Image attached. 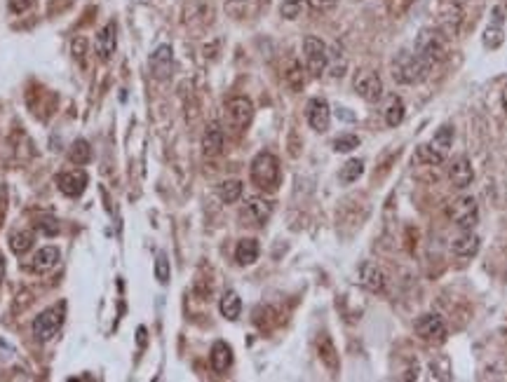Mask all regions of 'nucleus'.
<instances>
[{
	"mask_svg": "<svg viewBox=\"0 0 507 382\" xmlns=\"http://www.w3.org/2000/svg\"><path fill=\"white\" fill-rule=\"evenodd\" d=\"M432 66L416 57L413 52L402 50L392 59V78L399 85H420L423 80H428Z\"/></svg>",
	"mask_w": 507,
	"mask_h": 382,
	"instance_id": "obj_1",
	"label": "nucleus"
},
{
	"mask_svg": "<svg viewBox=\"0 0 507 382\" xmlns=\"http://www.w3.org/2000/svg\"><path fill=\"white\" fill-rule=\"evenodd\" d=\"M251 183L263 192H275L282 181V169H279V160L272 153H258L251 160L249 167Z\"/></svg>",
	"mask_w": 507,
	"mask_h": 382,
	"instance_id": "obj_2",
	"label": "nucleus"
},
{
	"mask_svg": "<svg viewBox=\"0 0 507 382\" xmlns=\"http://www.w3.org/2000/svg\"><path fill=\"white\" fill-rule=\"evenodd\" d=\"M413 55L435 66L446 59V38L437 29H420L413 43Z\"/></svg>",
	"mask_w": 507,
	"mask_h": 382,
	"instance_id": "obj_3",
	"label": "nucleus"
},
{
	"mask_svg": "<svg viewBox=\"0 0 507 382\" xmlns=\"http://www.w3.org/2000/svg\"><path fill=\"white\" fill-rule=\"evenodd\" d=\"M64 319H66V300H59L57 305L43 310L33 319V336H36V340H40V343H48V340H52L62 331Z\"/></svg>",
	"mask_w": 507,
	"mask_h": 382,
	"instance_id": "obj_4",
	"label": "nucleus"
},
{
	"mask_svg": "<svg viewBox=\"0 0 507 382\" xmlns=\"http://www.w3.org/2000/svg\"><path fill=\"white\" fill-rule=\"evenodd\" d=\"M449 213L451 223L460 227V230H475V225L479 223V206L477 199L472 195H460L449 204Z\"/></svg>",
	"mask_w": 507,
	"mask_h": 382,
	"instance_id": "obj_5",
	"label": "nucleus"
},
{
	"mask_svg": "<svg viewBox=\"0 0 507 382\" xmlns=\"http://www.w3.org/2000/svg\"><path fill=\"white\" fill-rule=\"evenodd\" d=\"M303 59H305V69L315 78H319L329 69V50H326V45L315 36H308L303 40Z\"/></svg>",
	"mask_w": 507,
	"mask_h": 382,
	"instance_id": "obj_6",
	"label": "nucleus"
},
{
	"mask_svg": "<svg viewBox=\"0 0 507 382\" xmlns=\"http://www.w3.org/2000/svg\"><path fill=\"white\" fill-rule=\"evenodd\" d=\"M352 90L357 92V97H362L366 104H378L383 99V80L378 78V73H373L369 69H362L355 73L352 78Z\"/></svg>",
	"mask_w": 507,
	"mask_h": 382,
	"instance_id": "obj_7",
	"label": "nucleus"
},
{
	"mask_svg": "<svg viewBox=\"0 0 507 382\" xmlns=\"http://www.w3.org/2000/svg\"><path fill=\"white\" fill-rule=\"evenodd\" d=\"M437 17V31L444 38H456L460 33V24H463V5L453 3V0H442Z\"/></svg>",
	"mask_w": 507,
	"mask_h": 382,
	"instance_id": "obj_8",
	"label": "nucleus"
},
{
	"mask_svg": "<svg viewBox=\"0 0 507 382\" xmlns=\"http://www.w3.org/2000/svg\"><path fill=\"white\" fill-rule=\"evenodd\" d=\"M416 336L428 345H439L446 340V324L435 312L420 314L416 319Z\"/></svg>",
	"mask_w": 507,
	"mask_h": 382,
	"instance_id": "obj_9",
	"label": "nucleus"
},
{
	"mask_svg": "<svg viewBox=\"0 0 507 382\" xmlns=\"http://www.w3.org/2000/svg\"><path fill=\"white\" fill-rule=\"evenodd\" d=\"M225 118L235 129H246L254 120V104L246 97H232L225 101Z\"/></svg>",
	"mask_w": 507,
	"mask_h": 382,
	"instance_id": "obj_10",
	"label": "nucleus"
},
{
	"mask_svg": "<svg viewBox=\"0 0 507 382\" xmlns=\"http://www.w3.org/2000/svg\"><path fill=\"white\" fill-rule=\"evenodd\" d=\"M305 120H308L310 129L324 134L326 129H329V125H331V106H329V101L322 99V97L310 99L308 106H305Z\"/></svg>",
	"mask_w": 507,
	"mask_h": 382,
	"instance_id": "obj_11",
	"label": "nucleus"
},
{
	"mask_svg": "<svg viewBox=\"0 0 507 382\" xmlns=\"http://www.w3.org/2000/svg\"><path fill=\"white\" fill-rule=\"evenodd\" d=\"M151 76L155 80H169L172 71H174V52L169 45H160L155 52L148 57Z\"/></svg>",
	"mask_w": 507,
	"mask_h": 382,
	"instance_id": "obj_12",
	"label": "nucleus"
},
{
	"mask_svg": "<svg viewBox=\"0 0 507 382\" xmlns=\"http://www.w3.org/2000/svg\"><path fill=\"white\" fill-rule=\"evenodd\" d=\"M239 216H242L246 225H263L272 216V202L265 197H249Z\"/></svg>",
	"mask_w": 507,
	"mask_h": 382,
	"instance_id": "obj_13",
	"label": "nucleus"
},
{
	"mask_svg": "<svg viewBox=\"0 0 507 382\" xmlns=\"http://www.w3.org/2000/svg\"><path fill=\"white\" fill-rule=\"evenodd\" d=\"M90 183V176L85 169H71V171H62L57 176V185L59 190L64 192L66 197H80L85 192V188Z\"/></svg>",
	"mask_w": 507,
	"mask_h": 382,
	"instance_id": "obj_14",
	"label": "nucleus"
},
{
	"mask_svg": "<svg viewBox=\"0 0 507 382\" xmlns=\"http://www.w3.org/2000/svg\"><path fill=\"white\" fill-rule=\"evenodd\" d=\"M359 284H362L364 289L371 291V293H383L388 281H385V272L380 270L376 263L364 260V263L359 265Z\"/></svg>",
	"mask_w": 507,
	"mask_h": 382,
	"instance_id": "obj_15",
	"label": "nucleus"
},
{
	"mask_svg": "<svg viewBox=\"0 0 507 382\" xmlns=\"http://www.w3.org/2000/svg\"><path fill=\"white\" fill-rule=\"evenodd\" d=\"M95 50H97V57L102 59V62H109V59L116 55V50H118V26H116V22H109L102 31H99Z\"/></svg>",
	"mask_w": 507,
	"mask_h": 382,
	"instance_id": "obj_16",
	"label": "nucleus"
},
{
	"mask_svg": "<svg viewBox=\"0 0 507 382\" xmlns=\"http://www.w3.org/2000/svg\"><path fill=\"white\" fill-rule=\"evenodd\" d=\"M472 178H475V171H472L470 160L465 157V155H460V157L453 160L451 167H449V181H451V185L458 188V190H465V188L472 183Z\"/></svg>",
	"mask_w": 507,
	"mask_h": 382,
	"instance_id": "obj_17",
	"label": "nucleus"
},
{
	"mask_svg": "<svg viewBox=\"0 0 507 382\" xmlns=\"http://www.w3.org/2000/svg\"><path fill=\"white\" fill-rule=\"evenodd\" d=\"M479 246H482L479 234H475L472 230H463L458 237H453L451 251L456 253L458 258H472V256H477V253H479Z\"/></svg>",
	"mask_w": 507,
	"mask_h": 382,
	"instance_id": "obj_18",
	"label": "nucleus"
},
{
	"mask_svg": "<svg viewBox=\"0 0 507 382\" xmlns=\"http://www.w3.org/2000/svg\"><path fill=\"white\" fill-rule=\"evenodd\" d=\"M223 132L216 122L209 125L202 134V155L204 157H216L223 153Z\"/></svg>",
	"mask_w": 507,
	"mask_h": 382,
	"instance_id": "obj_19",
	"label": "nucleus"
},
{
	"mask_svg": "<svg viewBox=\"0 0 507 382\" xmlns=\"http://www.w3.org/2000/svg\"><path fill=\"white\" fill-rule=\"evenodd\" d=\"M209 364H211V371L214 373H225L228 368L232 366V350L228 343H223V340H216L214 345H211V352H209Z\"/></svg>",
	"mask_w": 507,
	"mask_h": 382,
	"instance_id": "obj_20",
	"label": "nucleus"
},
{
	"mask_svg": "<svg viewBox=\"0 0 507 382\" xmlns=\"http://www.w3.org/2000/svg\"><path fill=\"white\" fill-rule=\"evenodd\" d=\"M59 258H62V253H59L57 246H43V249H38L36 256H33L31 270L38 272V274H45L59 263Z\"/></svg>",
	"mask_w": 507,
	"mask_h": 382,
	"instance_id": "obj_21",
	"label": "nucleus"
},
{
	"mask_svg": "<svg viewBox=\"0 0 507 382\" xmlns=\"http://www.w3.org/2000/svg\"><path fill=\"white\" fill-rule=\"evenodd\" d=\"M453 136H456V132H453V127L451 125H442L439 129L435 132V136L430 139V148L437 153L439 157L446 160L449 157V153L453 148Z\"/></svg>",
	"mask_w": 507,
	"mask_h": 382,
	"instance_id": "obj_22",
	"label": "nucleus"
},
{
	"mask_svg": "<svg viewBox=\"0 0 507 382\" xmlns=\"http://www.w3.org/2000/svg\"><path fill=\"white\" fill-rule=\"evenodd\" d=\"M258 251H261V249H258L256 239H251V237L239 239L237 246H235V260H237V265H251V263H256Z\"/></svg>",
	"mask_w": 507,
	"mask_h": 382,
	"instance_id": "obj_23",
	"label": "nucleus"
},
{
	"mask_svg": "<svg viewBox=\"0 0 507 382\" xmlns=\"http://www.w3.org/2000/svg\"><path fill=\"white\" fill-rule=\"evenodd\" d=\"M218 310H221V317H225L228 321H235L242 312V298L237 296L235 291H225L221 300H218Z\"/></svg>",
	"mask_w": 507,
	"mask_h": 382,
	"instance_id": "obj_24",
	"label": "nucleus"
},
{
	"mask_svg": "<svg viewBox=\"0 0 507 382\" xmlns=\"http://www.w3.org/2000/svg\"><path fill=\"white\" fill-rule=\"evenodd\" d=\"M317 352H319V359H322V364L329 368L331 373H336V371H338V352H336V347H333L331 338L326 336V333L317 340Z\"/></svg>",
	"mask_w": 507,
	"mask_h": 382,
	"instance_id": "obj_25",
	"label": "nucleus"
},
{
	"mask_svg": "<svg viewBox=\"0 0 507 382\" xmlns=\"http://www.w3.org/2000/svg\"><path fill=\"white\" fill-rule=\"evenodd\" d=\"M242 190H244L242 181L228 178V181H223V183L218 185V197H221V202H225V204H235L237 199L242 197Z\"/></svg>",
	"mask_w": 507,
	"mask_h": 382,
	"instance_id": "obj_26",
	"label": "nucleus"
},
{
	"mask_svg": "<svg viewBox=\"0 0 507 382\" xmlns=\"http://www.w3.org/2000/svg\"><path fill=\"white\" fill-rule=\"evenodd\" d=\"M404 115H406V108H404V101L399 97H392L388 108H385V125L388 127H399L404 122Z\"/></svg>",
	"mask_w": 507,
	"mask_h": 382,
	"instance_id": "obj_27",
	"label": "nucleus"
},
{
	"mask_svg": "<svg viewBox=\"0 0 507 382\" xmlns=\"http://www.w3.org/2000/svg\"><path fill=\"white\" fill-rule=\"evenodd\" d=\"M69 157H71V162H73V164H78V167L88 164L90 160H92V148H90L88 141H85V139H78L76 143L71 146Z\"/></svg>",
	"mask_w": 507,
	"mask_h": 382,
	"instance_id": "obj_28",
	"label": "nucleus"
},
{
	"mask_svg": "<svg viewBox=\"0 0 507 382\" xmlns=\"http://www.w3.org/2000/svg\"><path fill=\"white\" fill-rule=\"evenodd\" d=\"M33 246V234L29 230H19V232H12L10 234V249L12 253H17V256H22Z\"/></svg>",
	"mask_w": 507,
	"mask_h": 382,
	"instance_id": "obj_29",
	"label": "nucleus"
},
{
	"mask_svg": "<svg viewBox=\"0 0 507 382\" xmlns=\"http://www.w3.org/2000/svg\"><path fill=\"white\" fill-rule=\"evenodd\" d=\"M284 80H286V85H289L293 92L303 90V85H305V76H303L301 64H298V62H291V64H289V69L284 71Z\"/></svg>",
	"mask_w": 507,
	"mask_h": 382,
	"instance_id": "obj_30",
	"label": "nucleus"
},
{
	"mask_svg": "<svg viewBox=\"0 0 507 382\" xmlns=\"http://www.w3.org/2000/svg\"><path fill=\"white\" fill-rule=\"evenodd\" d=\"M362 174H364L362 160H348V162L341 167V183H355Z\"/></svg>",
	"mask_w": 507,
	"mask_h": 382,
	"instance_id": "obj_31",
	"label": "nucleus"
},
{
	"mask_svg": "<svg viewBox=\"0 0 507 382\" xmlns=\"http://www.w3.org/2000/svg\"><path fill=\"white\" fill-rule=\"evenodd\" d=\"M503 40H505V31L503 26H500V22L491 24L489 29L484 31V45L489 47V50H498V47L503 45Z\"/></svg>",
	"mask_w": 507,
	"mask_h": 382,
	"instance_id": "obj_32",
	"label": "nucleus"
},
{
	"mask_svg": "<svg viewBox=\"0 0 507 382\" xmlns=\"http://www.w3.org/2000/svg\"><path fill=\"white\" fill-rule=\"evenodd\" d=\"M413 162H418V164H442L444 160L439 157L430 146H418L416 155H413Z\"/></svg>",
	"mask_w": 507,
	"mask_h": 382,
	"instance_id": "obj_33",
	"label": "nucleus"
},
{
	"mask_svg": "<svg viewBox=\"0 0 507 382\" xmlns=\"http://www.w3.org/2000/svg\"><path fill=\"white\" fill-rule=\"evenodd\" d=\"M90 52V43H88V38L85 36H76L73 38V43H71V55L73 59L80 64V66H85V55Z\"/></svg>",
	"mask_w": 507,
	"mask_h": 382,
	"instance_id": "obj_34",
	"label": "nucleus"
},
{
	"mask_svg": "<svg viewBox=\"0 0 507 382\" xmlns=\"http://www.w3.org/2000/svg\"><path fill=\"white\" fill-rule=\"evenodd\" d=\"M357 146H359V136H355V134H343V136L333 141V150L336 153H350L355 150Z\"/></svg>",
	"mask_w": 507,
	"mask_h": 382,
	"instance_id": "obj_35",
	"label": "nucleus"
},
{
	"mask_svg": "<svg viewBox=\"0 0 507 382\" xmlns=\"http://www.w3.org/2000/svg\"><path fill=\"white\" fill-rule=\"evenodd\" d=\"M169 274H172L169 258H167L165 253H158V258H155V279L160 281V284H167V281H169Z\"/></svg>",
	"mask_w": 507,
	"mask_h": 382,
	"instance_id": "obj_36",
	"label": "nucleus"
},
{
	"mask_svg": "<svg viewBox=\"0 0 507 382\" xmlns=\"http://www.w3.org/2000/svg\"><path fill=\"white\" fill-rule=\"evenodd\" d=\"M329 59H333V64H331V76L333 78H343L345 76V69H348V62H345V55H343V50H333V55H329Z\"/></svg>",
	"mask_w": 507,
	"mask_h": 382,
	"instance_id": "obj_37",
	"label": "nucleus"
},
{
	"mask_svg": "<svg viewBox=\"0 0 507 382\" xmlns=\"http://www.w3.org/2000/svg\"><path fill=\"white\" fill-rule=\"evenodd\" d=\"M36 227L43 234H48V237H55V234H59V220L55 216H40Z\"/></svg>",
	"mask_w": 507,
	"mask_h": 382,
	"instance_id": "obj_38",
	"label": "nucleus"
},
{
	"mask_svg": "<svg viewBox=\"0 0 507 382\" xmlns=\"http://www.w3.org/2000/svg\"><path fill=\"white\" fill-rule=\"evenodd\" d=\"M303 3L305 0H282V8H279V12H282L284 19H296L298 15H301Z\"/></svg>",
	"mask_w": 507,
	"mask_h": 382,
	"instance_id": "obj_39",
	"label": "nucleus"
},
{
	"mask_svg": "<svg viewBox=\"0 0 507 382\" xmlns=\"http://www.w3.org/2000/svg\"><path fill=\"white\" fill-rule=\"evenodd\" d=\"M409 5H411V0H388V10H390L395 17L404 15V12L409 10Z\"/></svg>",
	"mask_w": 507,
	"mask_h": 382,
	"instance_id": "obj_40",
	"label": "nucleus"
},
{
	"mask_svg": "<svg viewBox=\"0 0 507 382\" xmlns=\"http://www.w3.org/2000/svg\"><path fill=\"white\" fill-rule=\"evenodd\" d=\"M33 5V0H10V10L15 12V15H22Z\"/></svg>",
	"mask_w": 507,
	"mask_h": 382,
	"instance_id": "obj_41",
	"label": "nucleus"
},
{
	"mask_svg": "<svg viewBox=\"0 0 507 382\" xmlns=\"http://www.w3.org/2000/svg\"><path fill=\"white\" fill-rule=\"evenodd\" d=\"M308 3H310L315 10H322V8H329V5L333 3V0H308Z\"/></svg>",
	"mask_w": 507,
	"mask_h": 382,
	"instance_id": "obj_42",
	"label": "nucleus"
},
{
	"mask_svg": "<svg viewBox=\"0 0 507 382\" xmlns=\"http://www.w3.org/2000/svg\"><path fill=\"white\" fill-rule=\"evenodd\" d=\"M336 115L341 118V120H348V122H352V120H355V115H352V113H348V108H338Z\"/></svg>",
	"mask_w": 507,
	"mask_h": 382,
	"instance_id": "obj_43",
	"label": "nucleus"
},
{
	"mask_svg": "<svg viewBox=\"0 0 507 382\" xmlns=\"http://www.w3.org/2000/svg\"><path fill=\"white\" fill-rule=\"evenodd\" d=\"M137 336H139V345H141V347H144V343H146V340H148V338H146V336H148V333H146V328H144V326H139V331H137Z\"/></svg>",
	"mask_w": 507,
	"mask_h": 382,
	"instance_id": "obj_44",
	"label": "nucleus"
},
{
	"mask_svg": "<svg viewBox=\"0 0 507 382\" xmlns=\"http://www.w3.org/2000/svg\"><path fill=\"white\" fill-rule=\"evenodd\" d=\"M5 279V258H3V253H0V281Z\"/></svg>",
	"mask_w": 507,
	"mask_h": 382,
	"instance_id": "obj_45",
	"label": "nucleus"
},
{
	"mask_svg": "<svg viewBox=\"0 0 507 382\" xmlns=\"http://www.w3.org/2000/svg\"><path fill=\"white\" fill-rule=\"evenodd\" d=\"M503 108L507 111V85H505V90H503Z\"/></svg>",
	"mask_w": 507,
	"mask_h": 382,
	"instance_id": "obj_46",
	"label": "nucleus"
},
{
	"mask_svg": "<svg viewBox=\"0 0 507 382\" xmlns=\"http://www.w3.org/2000/svg\"><path fill=\"white\" fill-rule=\"evenodd\" d=\"M453 3H460V5H463V3H465V0H453Z\"/></svg>",
	"mask_w": 507,
	"mask_h": 382,
	"instance_id": "obj_47",
	"label": "nucleus"
},
{
	"mask_svg": "<svg viewBox=\"0 0 507 382\" xmlns=\"http://www.w3.org/2000/svg\"><path fill=\"white\" fill-rule=\"evenodd\" d=\"M235 3H246V0H235Z\"/></svg>",
	"mask_w": 507,
	"mask_h": 382,
	"instance_id": "obj_48",
	"label": "nucleus"
}]
</instances>
